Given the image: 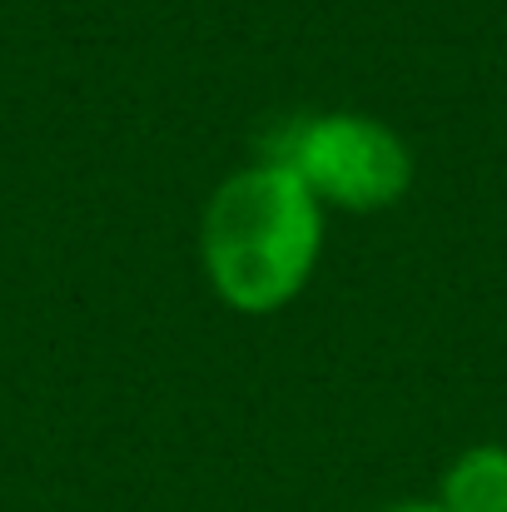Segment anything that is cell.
Segmentation results:
<instances>
[{
  "label": "cell",
  "mask_w": 507,
  "mask_h": 512,
  "mask_svg": "<svg viewBox=\"0 0 507 512\" xmlns=\"http://www.w3.org/2000/svg\"><path fill=\"white\" fill-rule=\"evenodd\" d=\"M448 512H507V448H468L448 478H443V503Z\"/></svg>",
  "instance_id": "obj_3"
},
{
  "label": "cell",
  "mask_w": 507,
  "mask_h": 512,
  "mask_svg": "<svg viewBox=\"0 0 507 512\" xmlns=\"http://www.w3.org/2000/svg\"><path fill=\"white\" fill-rule=\"evenodd\" d=\"M269 165H284L319 204L353 214L388 209L413 184L408 145L368 115H314L274 135Z\"/></svg>",
  "instance_id": "obj_2"
},
{
  "label": "cell",
  "mask_w": 507,
  "mask_h": 512,
  "mask_svg": "<svg viewBox=\"0 0 507 512\" xmlns=\"http://www.w3.org/2000/svg\"><path fill=\"white\" fill-rule=\"evenodd\" d=\"M393 512H448V508H438V503H408V508H393Z\"/></svg>",
  "instance_id": "obj_4"
},
{
  "label": "cell",
  "mask_w": 507,
  "mask_h": 512,
  "mask_svg": "<svg viewBox=\"0 0 507 512\" xmlns=\"http://www.w3.org/2000/svg\"><path fill=\"white\" fill-rule=\"evenodd\" d=\"M324 204L284 170L254 165L224 179L204 214V269L239 314L284 309L314 274Z\"/></svg>",
  "instance_id": "obj_1"
}]
</instances>
